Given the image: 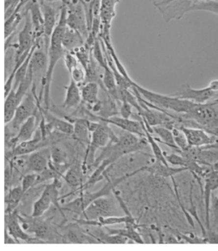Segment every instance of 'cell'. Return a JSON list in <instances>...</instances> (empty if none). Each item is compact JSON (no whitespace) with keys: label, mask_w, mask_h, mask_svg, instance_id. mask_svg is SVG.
I'll return each instance as SVG.
<instances>
[{"label":"cell","mask_w":218,"mask_h":251,"mask_svg":"<svg viewBox=\"0 0 218 251\" xmlns=\"http://www.w3.org/2000/svg\"><path fill=\"white\" fill-rule=\"evenodd\" d=\"M67 26V5L66 3H62L59 18H58V23L50 40V47L48 50L49 63H48L47 70L41 80L42 88L39 96L40 100H42V97H44L45 108L48 110H50V88L52 83L53 75L54 72L56 65L61 58H63L66 52L62 46V38L64 35Z\"/></svg>","instance_id":"6da1fadb"},{"label":"cell","mask_w":218,"mask_h":251,"mask_svg":"<svg viewBox=\"0 0 218 251\" xmlns=\"http://www.w3.org/2000/svg\"><path fill=\"white\" fill-rule=\"evenodd\" d=\"M149 144L146 137H139L133 133L126 132L118 137L117 142H110L104 148L99 157L94 160L91 168L96 167L99 163L105 159H109L115 163L124 155L142 151Z\"/></svg>","instance_id":"7a4b0ae2"},{"label":"cell","mask_w":218,"mask_h":251,"mask_svg":"<svg viewBox=\"0 0 218 251\" xmlns=\"http://www.w3.org/2000/svg\"><path fill=\"white\" fill-rule=\"evenodd\" d=\"M142 171H145V166L139 168V169L135 170L133 172L128 173V174L122 175V176L118 177V178H116V179L112 180L108 176L106 177L108 182L99 191H97V192L86 191V192H82V193L79 194V196L76 199L73 200L72 201L67 202L66 204H62V210L70 212V213L77 214V215H82L83 212L84 211V209H86L87 206L92 201H94V200L100 198V197H109L110 194L116 189V187L118 185L121 184L122 182H124L130 177H133L137 174L142 172Z\"/></svg>","instance_id":"3957f363"},{"label":"cell","mask_w":218,"mask_h":251,"mask_svg":"<svg viewBox=\"0 0 218 251\" xmlns=\"http://www.w3.org/2000/svg\"><path fill=\"white\" fill-rule=\"evenodd\" d=\"M133 87L137 89L142 98H144L147 101L164 110L166 109L176 113L186 114L189 113L197 104L187 99H181L173 95L168 96L150 91L149 89L140 86L136 82L133 84Z\"/></svg>","instance_id":"277c9868"},{"label":"cell","mask_w":218,"mask_h":251,"mask_svg":"<svg viewBox=\"0 0 218 251\" xmlns=\"http://www.w3.org/2000/svg\"><path fill=\"white\" fill-rule=\"evenodd\" d=\"M118 137L115 134L112 128H110L109 124L105 122H99V126L91 133V140L86 148V152L84 160L82 163L84 171L88 170L89 168L94 164L95 160V153L99 148H104L110 142H117Z\"/></svg>","instance_id":"5b68a950"},{"label":"cell","mask_w":218,"mask_h":251,"mask_svg":"<svg viewBox=\"0 0 218 251\" xmlns=\"http://www.w3.org/2000/svg\"><path fill=\"white\" fill-rule=\"evenodd\" d=\"M19 219L23 228L28 233L34 234L35 237L40 239L44 243L61 242V236L56 229L52 226V222L41 219V217H33L31 215H21Z\"/></svg>","instance_id":"8992f818"},{"label":"cell","mask_w":218,"mask_h":251,"mask_svg":"<svg viewBox=\"0 0 218 251\" xmlns=\"http://www.w3.org/2000/svg\"><path fill=\"white\" fill-rule=\"evenodd\" d=\"M216 101L213 103L196 104L189 113L182 114L185 119L192 120L198 124V128L206 130L209 128H218V108Z\"/></svg>","instance_id":"52a82bcc"},{"label":"cell","mask_w":218,"mask_h":251,"mask_svg":"<svg viewBox=\"0 0 218 251\" xmlns=\"http://www.w3.org/2000/svg\"><path fill=\"white\" fill-rule=\"evenodd\" d=\"M36 42L35 30L29 13H27L24 26L18 35V43L14 45V64H23Z\"/></svg>","instance_id":"ba28073f"},{"label":"cell","mask_w":218,"mask_h":251,"mask_svg":"<svg viewBox=\"0 0 218 251\" xmlns=\"http://www.w3.org/2000/svg\"><path fill=\"white\" fill-rule=\"evenodd\" d=\"M67 24L69 27L79 31L84 39L89 35V25L87 13L84 10V3L82 0H67Z\"/></svg>","instance_id":"9c48e42d"},{"label":"cell","mask_w":218,"mask_h":251,"mask_svg":"<svg viewBox=\"0 0 218 251\" xmlns=\"http://www.w3.org/2000/svg\"><path fill=\"white\" fill-rule=\"evenodd\" d=\"M39 113L38 96L35 92V85L33 84L31 92L28 93L16 110L13 121H11V129L18 133L21 126L30 116Z\"/></svg>","instance_id":"30bf717a"},{"label":"cell","mask_w":218,"mask_h":251,"mask_svg":"<svg viewBox=\"0 0 218 251\" xmlns=\"http://www.w3.org/2000/svg\"><path fill=\"white\" fill-rule=\"evenodd\" d=\"M121 0H101L99 18L101 21V31L99 38L106 44H111V27L116 17V7Z\"/></svg>","instance_id":"8fae6325"},{"label":"cell","mask_w":218,"mask_h":251,"mask_svg":"<svg viewBox=\"0 0 218 251\" xmlns=\"http://www.w3.org/2000/svg\"><path fill=\"white\" fill-rule=\"evenodd\" d=\"M82 226H96V227H103L109 226L116 224H125L127 227L133 229H139L142 225L137 223L136 219L132 216V214H126L125 216H109L101 217L96 219H74Z\"/></svg>","instance_id":"7c38bea8"},{"label":"cell","mask_w":218,"mask_h":251,"mask_svg":"<svg viewBox=\"0 0 218 251\" xmlns=\"http://www.w3.org/2000/svg\"><path fill=\"white\" fill-rule=\"evenodd\" d=\"M46 141L44 140L39 128L35 131V135L30 140L26 141L19 143L10 151H5L6 160L10 161L13 158L23 155H30L41 148L49 147Z\"/></svg>","instance_id":"4fadbf2b"},{"label":"cell","mask_w":218,"mask_h":251,"mask_svg":"<svg viewBox=\"0 0 218 251\" xmlns=\"http://www.w3.org/2000/svg\"><path fill=\"white\" fill-rule=\"evenodd\" d=\"M6 226L8 233L13 236L19 243V241H26L27 243H44L41 240L35 236H31L24 230L17 210L5 214Z\"/></svg>","instance_id":"5bb4252c"},{"label":"cell","mask_w":218,"mask_h":251,"mask_svg":"<svg viewBox=\"0 0 218 251\" xmlns=\"http://www.w3.org/2000/svg\"><path fill=\"white\" fill-rule=\"evenodd\" d=\"M78 223H71L65 226H60L63 233L62 236V243H99L96 239L90 236L88 231H84Z\"/></svg>","instance_id":"9a60e30c"},{"label":"cell","mask_w":218,"mask_h":251,"mask_svg":"<svg viewBox=\"0 0 218 251\" xmlns=\"http://www.w3.org/2000/svg\"><path fill=\"white\" fill-rule=\"evenodd\" d=\"M114 205L112 200L108 197L94 200L84 209L82 215L85 219H96L101 217L112 216Z\"/></svg>","instance_id":"2e32d148"},{"label":"cell","mask_w":218,"mask_h":251,"mask_svg":"<svg viewBox=\"0 0 218 251\" xmlns=\"http://www.w3.org/2000/svg\"><path fill=\"white\" fill-rule=\"evenodd\" d=\"M186 135L189 145L195 148H204L218 142L217 137L209 135L207 131L203 128H193V127H186V126H178Z\"/></svg>","instance_id":"e0dca14e"},{"label":"cell","mask_w":218,"mask_h":251,"mask_svg":"<svg viewBox=\"0 0 218 251\" xmlns=\"http://www.w3.org/2000/svg\"><path fill=\"white\" fill-rule=\"evenodd\" d=\"M218 189V173L212 170L205 177H204V188L203 194L204 199V206H205V226L207 231L211 230V199L213 192Z\"/></svg>","instance_id":"ac0fdd59"},{"label":"cell","mask_w":218,"mask_h":251,"mask_svg":"<svg viewBox=\"0 0 218 251\" xmlns=\"http://www.w3.org/2000/svg\"><path fill=\"white\" fill-rule=\"evenodd\" d=\"M215 94L216 92L213 91L208 86L197 89L191 88L189 84H183L181 89L172 95L181 99H187L195 103L203 104L206 103Z\"/></svg>","instance_id":"d6986e66"},{"label":"cell","mask_w":218,"mask_h":251,"mask_svg":"<svg viewBox=\"0 0 218 251\" xmlns=\"http://www.w3.org/2000/svg\"><path fill=\"white\" fill-rule=\"evenodd\" d=\"M138 117H139L138 120H132V119L131 120V119L123 118V117H118L117 116L107 120H104L101 117V122L113 125L125 132L133 133L139 137H145L144 122L139 114H138Z\"/></svg>","instance_id":"ffe728a7"},{"label":"cell","mask_w":218,"mask_h":251,"mask_svg":"<svg viewBox=\"0 0 218 251\" xmlns=\"http://www.w3.org/2000/svg\"><path fill=\"white\" fill-rule=\"evenodd\" d=\"M40 7L42 9L44 22H45V32H44V43L45 50H49L50 45V40L55 28L57 25V12L50 3H46L43 0L40 1Z\"/></svg>","instance_id":"44dd1931"},{"label":"cell","mask_w":218,"mask_h":251,"mask_svg":"<svg viewBox=\"0 0 218 251\" xmlns=\"http://www.w3.org/2000/svg\"><path fill=\"white\" fill-rule=\"evenodd\" d=\"M24 13H29L32 22L33 27L35 30L36 41H41L44 38L45 32V22L42 9L38 0H30L25 5Z\"/></svg>","instance_id":"7402d4cb"},{"label":"cell","mask_w":218,"mask_h":251,"mask_svg":"<svg viewBox=\"0 0 218 251\" xmlns=\"http://www.w3.org/2000/svg\"><path fill=\"white\" fill-rule=\"evenodd\" d=\"M51 160V148H41L31 153L27 158V171L40 174L49 167Z\"/></svg>","instance_id":"603a6c76"},{"label":"cell","mask_w":218,"mask_h":251,"mask_svg":"<svg viewBox=\"0 0 218 251\" xmlns=\"http://www.w3.org/2000/svg\"><path fill=\"white\" fill-rule=\"evenodd\" d=\"M40 101L41 100L38 97L39 110L43 114V116H45V120L48 123H50L53 126V128H54L55 131L64 133L66 135L72 136L73 132H74V125L67 120H62V119L58 118L57 116H54L50 112V110L43 107L40 105Z\"/></svg>","instance_id":"cb8c5ba5"},{"label":"cell","mask_w":218,"mask_h":251,"mask_svg":"<svg viewBox=\"0 0 218 251\" xmlns=\"http://www.w3.org/2000/svg\"><path fill=\"white\" fill-rule=\"evenodd\" d=\"M74 125V132L72 138L75 140L86 146V148L91 140V133L89 130V121L86 119L72 118L69 120Z\"/></svg>","instance_id":"d4e9b609"},{"label":"cell","mask_w":218,"mask_h":251,"mask_svg":"<svg viewBox=\"0 0 218 251\" xmlns=\"http://www.w3.org/2000/svg\"><path fill=\"white\" fill-rule=\"evenodd\" d=\"M66 96L62 106L64 109L77 108L82 103V93L79 85L71 78L69 84L64 86Z\"/></svg>","instance_id":"484cf974"},{"label":"cell","mask_w":218,"mask_h":251,"mask_svg":"<svg viewBox=\"0 0 218 251\" xmlns=\"http://www.w3.org/2000/svg\"><path fill=\"white\" fill-rule=\"evenodd\" d=\"M85 44L84 36L77 30L67 26L64 35L62 38V46L66 52H74L79 48Z\"/></svg>","instance_id":"4316f807"},{"label":"cell","mask_w":218,"mask_h":251,"mask_svg":"<svg viewBox=\"0 0 218 251\" xmlns=\"http://www.w3.org/2000/svg\"><path fill=\"white\" fill-rule=\"evenodd\" d=\"M189 170L187 167L173 168L169 165H164V163L159 160H155V162L151 165L145 166V171L149 172L151 175H155L158 177H172L175 175L181 174Z\"/></svg>","instance_id":"83f0119b"},{"label":"cell","mask_w":218,"mask_h":251,"mask_svg":"<svg viewBox=\"0 0 218 251\" xmlns=\"http://www.w3.org/2000/svg\"><path fill=\"white\" fill-rule=\"evenodd\" d=\"M84 173L83 165L80 163H74L68 168V170L65 173L62 178L66 181L67 185L73 189L72 191H76L84 183L83 182Z\"/></svg>","instance_id":"f1b7e54d"},{"label":"cell","mask_w":218,"mask_h":251,"mask_svg":"<svg viewBox=\"0 0 218 251\" xmlns=\"http://www.w3.org/2000/svg\"><path fill=\"white\" fill-rule=\"evenodd\" d=\"M80 88L82 93V102L85 104L87 107L90 108L99 101V92L100 86L97 83L89 82L82 84Z\"/></svg>","instance_id":"f546056e"},{"label":"cell","mask_w":218,"mask_h":251,"mask_svg":"<svg viewBox=\"0 0 218 251\" xmlns=\"http://www.w3.org/2000/svg\"><path fill=\"white\" fill-rule=\"evenodd\" d=\"M48 63H49L48 52H45L42 49L38 47L31 56L30 64H29V69L34 73V75L36 74L38 72L45 71V70L46 72Z\"/></svg>","instance_id":"4dcf8cb0"},{"label":"cell","mask_w":218,"mask_h":251,"mask_svg":"<svg viewBox=\"0 0 218 251\" xmlns=\"http://www.w3.org/2000/svg\"><path fill=\"white\" fill-rule=\"evenodd\" d=\"M51 204H53L52 197L50 196V191L45 187L40 197L33 204L32 213L30 215L33 217H42L45 212L50 209Z\"/></svg>","instance_id":"1f68e13d"},{"label":"cell","mask_w":218,"mask_h":251,"mask_svg":"<svg viewBox=\"0 0 218 251\" xmlns=\"http://www.w3.org/2000/svg\"><path fill=\"white\" fill-rule=\"evenodd\" d=\"M153 130H154V133L158 134L159 137V139L156 138L158 142L164 143L169 148L176 151V152H179L181 151L179 149L178 147L176 146V142L174 139L173 133H172V131L171 129L164 127V126H154V127H153Z\"/></svg>","instance_id":"d6a6232c"},{"label":"cell","mask_w":218,"mask_h":251,"mask_svg":"<svg viewBox=\"0 0 218 251\" xmlns=\"http://www.w3.org/2000/svg\"><path fill=\"white\" fill-rule=\"evenodd\" d=\"M23 196H24V192L22 186L13 187L10 190H8V194L5 198V214H8L16 210V208L20 203Z\"/></svg>","instance_id":"836d02e7"},{"label":"cell","mask_w":218,"mask_h":251,"mask_svg":"<svg viewBox=\"0 0 218 251\" xmlns=\"http://www.w3.org/2000/svg\"><path fill=\"white\" fill-rule=\"evenodd\" d=\"M25 13H22L20 8H17L15 13L11 16L10 18L6 19L4 23V38L7 40L8 38L15 34L16 30L20 24L21 21L26 17Z\"/></svg>","instance_id":"e575fe53"},{"label":"cell","mask_w":218,"mask_h":251,"mask_svg":"<svg viewBox=\"0 0 218 251\" xmlns=\"http://www.w3.org/2000/svg\"><path fill=\"white\" fill-rule=\"evenodd\" d=\"M88 233L94 238L96 239L99 243L106 244H126L128 241V238L121 235H112L107 231H97L94 233L88 231Z\"/></svg>","instance_id":"d590c367"},{"label":"cell","mask_w":218,"mask_h":251,"mask_svg":"<svg viewBox=\"0 0 218 251\" xmlns=\"http://www.w3.org/2000/svg\"><path fill=\"white\" fill-rule=\"evenodd\" d=\"M118 114L120 113L119 109L117 107V100L109 96L106 101H101V108L97 115L104 120H107L117 116Z\"/></svg>","instance_id":"8d00e7d4"},{"label":"cell","mask_w":218,"mask_h":251,"mask_svg":"<svg viewBox=\"0 0 218 251\" xmlns=\"http://www.w3.org/2000/svg\"><path fill=\"white\" fill-rule=\"evenodd\" d=\"M105 230L108 233L112 234V235H121L125 236L128 238V240L134 241V243H144V240L137 231V229L129 228L127 226L125 228L112 229L109 228V226H105Z\"/></svg>","instance_id":"74e56055"},{"label":"cell","mask_w":218,"mask_h":251,"mask_svg":"<svg viewBox=\"0 0 218 251\" xmlns=\"http://www.w3.org/2000/svg\"><path fill=\"white\" fill-rule=\"evenodd\" d=\"M194 11L208 12L218 16V0H205L192 2L189 7L188 13Z\"/></svg>","instance_id":"f35d334b"},{"label":"cell","mask_w":218,"mask_h":251,"mask_svg":"<svg viewBox=\"0 0 218 251\" xmlns=\"http://www.w3.org/2000/svg\"><path fill=\"white\" fill-rule=\"evenodd\" d=\"M142 120H143V119H142ZM144 127L145 137H146L147 140H148V143H149V145L151 147L152 151H153V153H154V157H155V160L161 161L162 163H164V165H169L168 163L166 161V158H165L164 151H162L161 148L159 147V143H158L159 142L156 140V138H154V137L152 136V133L145 128L144 124Z\"/></svg>","instance_id":"ab89813d"},{"label":"cell","mask_w":218,"mask_h":251,"mask_svg":"<svg viewBox=\"0 0 218 251\" xmlns=\"http://www.w3.org/2000/svg\"><path fill=\"white\" fill-rule=\"evenodd\" d=\"M51 162L56 165H69L66 151L57 144L51 146Z\"/></svg>","instance_id":"60d3db41"},{"label":"cell","mask_w":218,"mask_h":251,"mask_svg":"<svg viewBox=\"0 0 218 251\" xmlns=\"http://www.w3.org/2000/svg\"><path fill=\"white\" fill-rule=\"evenodd\" d=\"M193 183L192 182L191 184V189H190V203H191V207L189 208V213L191 214V216L193 217L195 219L197 223L198 224V226H200L201 231H202V236L203 238L207 239V235H208V231L206 229V226H204L203 223L201 222L199 217H198V211H197V208H196L195 204L193 202Z\"/></svg>","instance_id":"b9f144b4"},{"label":"cell","mask_w":218,"mask_h":251,"mask_svg":"<svg viewBox=\"0 0 218 251\" xmlns=\"http://www.w3.org/2000/svg\"><path fill=\"white\" fill-rule=\"evenodd\" d=\"M72 53L76 55L81 66H82L84 70L86 69L88 64H89V60H90V57H91V48L86 44H84L82 47L79 48Z\"/></svg>","instance_id":"7bdbcfd3"},{"label":"cell","mask_w":218,"mask_h":251,"mask_svg":"<svg viewBox=\"0 0 218 251\" xmlns=\"http://www.w3.org/2000/svg\"><path fill=\"white\" fill-rule=\"evenodd\" d=\"M171 131L173 133L174 139L176 142V146L178 147L179 149L181 151L186 150L190 147V145H189L188 142H187L185 133L177 127L172 128Z\"/></svg>","instance_id":"ee69618b"},{"label":"cell","mask_w":218,"mask_h":251,"mask_svg":"<svg viewBox=\"0 0 218 251\" xmlns=\"http://www.w3.org/2000/svg\"><path fill=\"white\" fill-rule=\"evenodd\" d=\"M38 174L36 173H31L27 174L23 176L22 178V187H23V192L25 194L26 192H28L30 188L36 186V181H37Z\"/></svg>","instance_id":"f6af8a7d"},{"label":"cell","mask_w":218,"mask_h":251,"mask_svg":"<svg viewBox=\"0 0 218 251\" xmlns=\"http://www.w3.org/2000/svg\"><path fill=\"white\" fill-rule=\"evenodd\" d=\"M164 155H165V158L168 164L176 165L179 167H187V160L181 154L180 155L176 154V153L166 154V152H164Z\"/></svg>","instance_id":"bcb514c9"},{"label":"cell","mask_w":218,"mask_h":251,"mask_svg":"<svg viewBox=\"0 0 218 251\" xmlns=\"http://www.w3.org/2000/svg\"><path fill=\"white\" fill-rule=\"evenodd\" d=\"M70 75H71V78L79 86H81L82 84H84V80H85V70L80 64L79 66H77L72 70V72L70 73Z\"/></svg>","instance_id":"7dc6e473"},{"label":"cell","mask_w":218,"mask_h":251,"mask_svg":"<svg viewBox=\"0 0 218 251\" xmlns=\"http://www.w3.org/2000/svg\"><path fill=\"white\" fill-rule=\"evenodd\" d=\"M23 0H5L4 1V19H8L15 13L18 6L23 2Z\"/></svg>","instance_id":"c3c4849f"},{"label":"cell","mask_w":218,"mask_h":251,"mask_svg":"<svg viewBox=\"0 0 218 251\" xmlns=\"http://www.w3.org/2000/svg\"><path fill=\"white\" fill-rule=\"evenodd\" d=\"M218 192L212 195V199H211V211L213 213V226L218 233Z\"/></svg>","instance_id":"681fc988"},{"label":"cell","mask_w":218,"mask_h":251,"mask_svg":"<svg viewBox=\"0 0 218 251\" xmlns=\"http://www.w3.org/2000/svg\"><path fill=\"white\" fill-rule=\"evenodd\" d=\"M63 59H64L65 66L67 67V71L69 72V74L72 72V70L74 69L75 67H77V66H79L80 65L78 59H77V57H76V55H75L74 53H72V52H65Z\"/></svg>","instance_id":"f907efd6"},{"label":"cell","mask_w":218,"mask_h":251,"mask_svg":"<svg viewBox=\"0 0 218 251\" xmlns=\"http://www.w3.org/2000/svg\"><path fill=\"white\" fill-rule=\"evenodd\" d=\"M121 105L119 106V113L122 117L126 119H130L132 117V107L133 106L127 101H120Z\"/></svg>","instance_id":"816d5d0a"},{"label":"cell","mask_w":218,"mask_h":251,"mask_svg":"<svg viewBox=\"0 0 218 251\" xmlns=\"http://www.w3.org/2000/svg\"><path fill=\"white\" fill-rule=\"evenodd\" d=\"M208 87L210 88L213 91L217 92L218 91V79H214L213 81H211L208 84Z\"/></svg>","instance_id":"f5cc1de1"},{"label":"cell","mask_w":218,"mask_h":251,"mask_svg":"<svg viewBox=\"0 0 218 251\" xmlns=\"http://www.w3.org/2000/svg\"><path fill=\"white\" fill-rule=\"evenodd\" d=\"M4 243L5 244H14L18 243V241L13 238V236H11L9 234L5 232V239H4Z\"/></svg>","instance_id":"db71d44e"},{"label":"cell","mask_w":218,"mask_h":251,"mask_svg":"<svg viewBox=\"0 0 218 251\" xmlns=\"http://www.w3.org/2000/svg\"><path fill=\"white\" fill-rule=\"evenodd\" d=\"M213 169L214 171H216V172L218 173V160L217 161V162L214 163L213 165Z\"/></svg>","instance_id":"11a10c76"},{"label":"cell","mask_w":218,"mask_h":251,"mask_svg":"<svg viewBox=\"0 0 218 251\" xmlns=\"http://www.w3.org/2000/svg\"><path fill=\"white\" fill-rule=\"evenodd\" d=\"M43 1H45L46 3H55V2H58V1H62V3H63V0H43Z\"/></svg>","instance_id":"9f6ffc18"},{"label":"cell","mask_w":218,"mask_h":251,"mask_svg":"<svg viewBox=\"0 0 218 251\" xmlns=\"http://www.w3.org/2000/svg\"><path fill=\"white\" fill-rule=\"evenodd\" d=\"M168 1H171V0H168ZM189 1H191V2H198V1H205V0H189Z\"/></svg>","instance_id":"6f0895ef"},{"label":"cell","mask_w":218,"mask_h":251,"mask_svg":"<svg viewBox=\"0 0 218 251\" xmlns=\"http://www.w3.org/2000/svg\"><path fill=\"white\" fill-rule=\"evenodd\" d=\"M67 0H63V3H66L67 2Z\"/></svg>","instance_id":"680465c9"},{"label":"cell","mask_w":218,"mask_h":251,"mask_svg":"<svg viewBox=\"0 0 218 251\" xmlns=\"http://www.w3.org/2000/svg\"><path fill=\"white\" fill-rule=\"evenodd\" d=\"M28 1H30V0H28Z\"/></svg>","instance_id":"91938a15"}]
</instances>
